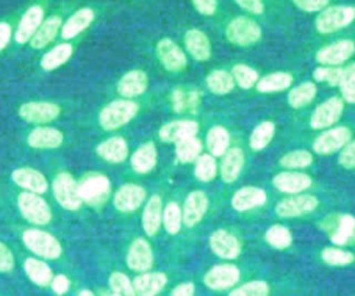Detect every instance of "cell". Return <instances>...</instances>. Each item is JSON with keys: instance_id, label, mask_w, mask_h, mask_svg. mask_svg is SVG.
<instances>
[{"instance_id": "cell-59", "label": "cell", "mask_w": 355, "mask_h": 296, "mask_svg": "<svg viewBox=\"0 0 355 296\" xmlns=\"http://www.w3.org/2000/svg\"><path fill=\"white\" fill-rule=\"evenodd\" d=\"M50 285H51L53 290H54L57 295H64V293L69 289V279H68L65 275L58 274V275L53 277Z\"/></svg>"}, {"instance_id": "cell-48", "label": "cell", "mask_w": 355, "mask_h": 296, "mask_svg": "<svg viewBox=\"0 0 355 296\" xmlns=\"http://www.w3.org/2000/svg\"><path fill=\"white\" fill-rule=\"evenodd\" d=\"M338 87L343 98L349 104H355V62L343 68Z\"/></svg>"}, {"instance_id": "cell-61", "label": "cell", "mask_w": 355, "mask_h": 296, "mask_svg": "<svg viewBox=\"0 0 355 296\" xmlns=\"http://www.w3.org/2000/svg\"><path fill=\"white\" fill-rule=\"evenodd\" d=\"M11 39V26L7 22H0V53L7 47Z\"/></svg>"}, {"instance_id": "cell-49", "label": "cell", "mask_w": 355, "mask_h": 296, "mask_svg": "<svg viewBox=\"0 0 355 296\" xmlns=\"http://www.w3.org/2000/svg\"><path fill=\"white\" fill-rule=\"evenodd\" d=\"M164 227L169 234H178L182 227V210L176 202H169L162 210Z\"/></svg>"}, {"instance_id": "cell-37", "label": "cell", "mask_w": 355, "mask_h": 296, "mask_svg": "<svg viewBox=\"0 0 355 296\" xmlns=\"http://www.w3.org/2000/svg\"><path fill=\"white\" fill-rule=\"evenodd\" d=\"M205 84L211 93L218 95H225L230 93L236 86L232 73L225 69L211 71L205 77Z\"/></svg>"}, {"instance_id": "cell-32", "label": "cell", "mask_w": 355, "mask_h": 296, "mask_svg": "<svg viewBox=\"0 0 355 296\" xmlns=\"http://www.w3.org/2000/svg\"><path fill=\"white\" fill-rule=\"evenodd\" d=\"M162 201L159 198V195H153L150 196V199L147 201L144 210H143V217H141V224H143V230L146 231L147 235H154L159 225H161V220H162Z\"/></svg>"}, {"instance_id": "cell-35", "label": "cell", "mask_w": 355, "mask_h": 296, "mask_svg": "<svg viewBox=\"0 0 355 296\" xmlns=\"http://www.w3.org/2000/svg\"><path fill=\"white\" fill-rule=\"evenodd\" d=\"M172 107L176 112H193L198 108L201 95L197 90H186V89H175L171 94Z\"/></svg>"}, {"instance_id": "cell-13", "label": "cell", "mask_w": 355, "mask_h": 296, "mask_svg": "<svg viewBox=\"0 0 355 296\" xmlns=\"http://www.w3.org/2000/svg\"><path fill=\"white\" fill-rule=\"evenodd\" d=\"M18 113L28 123H47L58 118L60 107L49 101H29L19 107Z\"/></svg>"}, {"instance_id": "cell-28", "label": "cell", "mask_w": 355, "mask_h": 296, "mask_svg": "<svg viewBox=\"0 0 355 296\" xmlns=\"http://www.w3.org/2000/svg\"><path fill=\"white\" fill-rule=\"evenodd\" d=\"M244 166V152L241 148H229L222 156L220 177L225 183H234Z\"/></svg>"}, {"instance_id": "cell-22", "label": "cell", "mask_w": 355, "mask_h": 296, "mask_svg": "<svg viewBox=\"0 0 355 296\" xmlns=\"http://www.w3.org/2000/svg\"><path fill=\"white\" fill-rule=\"evenodd\" d=\"M209 246L212 252L222 259H236L240 253V243L234 235L225 230H216L209 237Z\"/></svg>"}, {"instance_id": "cell-21", "label": "cell", "mask_w": 355, "mask_h": 296, "mask_svg": "<svg viewBox=\"0 0 355 296\" xmlns=\"http://www.w3.org/2000/svg\"><path fill=\"white\" fill-rule=\"evenodd\" d=\"M198 133V123L190 119L172 120L159 129V138L165 142H178L187 137H194Z\"/></svg>"}, {"instance_id": "cell-6", "label": "cell", "mask_w": 355, "mask_h": 296, "mask_svg": "<svg viewBox=\"0 0 355 296\" xmlns=\"http://www.w3.org/2000/svg\"><path fill=\"white\" fill-rule=\"evenodd\" d=\"M18 207L21 214L33 224H47L51 219V210L47 202L33 192H22L18 196Z\"/></svg>"}, {"instance_id": "cell-56", "label": "cell", "mask_w": 355, "mask_h": 296, "mask_svg": "<svg viewBox=\"0 0 355 296\" xmlns=\"http://www.w3.org/2000/svg\"><path fill=\"white\" fill-rule=\"evenodd\" d=\"M194 8L205 17H211L216 12L218 0H191Z\"/></svg>"}, {"instance_id": "cell-25", "label": "cell", "mask_w": 355, "mask_h": 296, "mask_svg": "<svg viewBox=\"0 0 355 296\" xmlns=\"http://www.w3.org/2000/svg\"><path fill=\"white\" fill-rule=\"evenodd\" d=\"M266 192L259 187H243L232 196V206L237 212H247L262 206L266 202Z\"/></svg>"}, {"instance_id": "cell-34", "label": "cell", "mask_w": 355, "mask_h": 296, "mask_svg": "<svg viewBox=\"0 0 355 296\" xmlns=\"http://www.w3.org/2000/svg\"><path fill=\"white\" fill-rule=\"evenodd\" d=\"M293 84V75L288 72H273L259 77L255 84L259 93H277L288 89Z\"/></svg>"}, {"instance_id": "cell-17", "label": "cell", "mask_w": 355, "mask_h": 296, "mask_svg": "<svg viewBox=\"0 0 355 296\" xmlns=\"http://www.w3.org/2000/svg\"><path fill=\"white\" fill-rule=\"evenodd\" d=\"M126 264L130 270L139 272H146L151 268L153 250L146 239L137 238L132 242L126 255Z\"/></svg>"}, {"instance_id": "cell-29", "label": "cell", "mask_w": 355, "mask_h": 296, "mask_svg": "<svg viewBox=\"0 0 355 296\" xmlns=\"http://www.w3.org/2000/svg\"><path fill=\"white\" fill-rule=\"evenodd\" d=\"M96 151L101 159L111 162V163H119L126 159L129 148H128L125 138L115 136V137H110L105 141L100 142L97 145Z\"/></svg>"}, {"instance_id": "cell-42", "label": "cell", "mask_w": 355, "mask_h": 296, "mask_svg": "<svg viewBox=\"0 0 355 296\" xmlns=\"http://www.w3.org/2000/svg\"><path fill=\"white\" fill-rule=\"evenodd\" d=\"M275 136V124L273 122L265 120L261 122L251 133L250 136V147L254 151H261L265 147H268V144L272 141Z\"/></svg>"}, {"instance_id": "cell-46", "label": "cell", "mask_w": 355, "mask_h": 296, "mask_svg": "<svg viewBox=\"0 0 355 296\" xmlns=\"http://www.w3.org/2000/svg\"><path fill=\"white\" fill-rule=\"evenodd\" d=\"M265 239L270 246H273L276 249H286L293 242L290 230L282 224L270 225L265 234Z\"/></svg>"}, {"instance_id": "cell-31", "label": "cell", "mask_w": 355, "mask_h": 296, "mask_svg": "<svg viewBox=\"0 0 355 296\" xmlns=\"http://www.w3.org/2000/svg\"><path fill=\"white\" fill-rule=\"evenodd\" d=\"M61 26H62V21H61V17L58 15H51L43 19V22L40 24V26L37 28V30L35 32L33 37L29 41L31 47L37 50L44 48L49 43L54 40Z\"/></svg>"}, {"instance_id": "cell-62", "label": "cell", "mask_w": 355, "mask_h": 296, "mask_svg": "<svg viewBox=\"0 0 355 296\" xmlns=\"http://www.w3.org/2000/svg\"><path fill=\"white\" fill-rule=\"evenodd\" d=\"M78 296H94V295H93L90 290H87V289H83V290L79 292Z\"/></svg>"}, {"instance_id": "cell-38", "label": "cell", "mask_w": 355, "mask_h": 296, "mask_svg": "<svg viewBox=\"0 0 355 296\" xmlns=\"http://www.w3.org/2000/svg\"><path fill=\"white\" fill-rule=\"evenodd\" d=\"M207 148L209 154L215 158L223 156L225 152L229 149L230 144V136L229 131L223 126H214L208 130L207 133V140H205Z\"/></svg>"}, {"instance_id": "cell-15", "label": "cell", "mask_w": 355, "mask_h": 296, "mask_svg": "<svg viewBox=\"0 0 355 296\" xmlns=\"http://www.w3.org/2000/svg\"><path fill=\"white\" fill-rule=\"evenodd\" d=\"M43 18H44V11H43L42 6L35 4V6L29 7L18 22V26L14 33L15 41L18 44H25V43L31 41L35 32L43 22Z\"/></svg>"}, {"instance_id": "cell-40", "label": "cell", "mask_w": 355, "mask_h": 296, "mask_svg": "<svg viewBox=\"0 0 355 296\" xmlns=\"http://www.w3.org/2000/svg\"><path fill=\"white\" fill-rule=\"evenodd\" d=\"M24 268H25L26 275L29 277V279L33 284H36L39 286H46V285L51 284L53 272H51L50 267L44 261L33 259V257H29V259L25 260Z\"/></svg>"}, {"instance_id": "cell-58", "label": "cell", "mask_w": 355, "mask_h": 296, "mask_svg": "<svg viewBox=\"0 0 355 296\" xmlns=\"http://www.w3.org/2000/svg\"><path fill=\"white\" fill-rule=\"evenodd\" d=\"M236 4H239V7H241L243 10L251 12V14H262L265 7L262 0H234Z\"/></svg>"}, {"instance_id": "cell-53", "label": "cell", "mask_w": 355, "mask_h": 296, "mask_svg": "<svg viewBox=\"0 0 355 296\" xmlns=\"http://www.w3.org/2000/svg\"><path fill=\"white\" fill-rule=\"evenodd\" d=\"M343 68L340 66H318L313 69L312 76L316 82H323L330 86H338L341 79Z\"/></svg>"}, {"instance_id": "cell-41", "label": "cell", "mask_w": 355, "mask_h": 296, "mask_svg": "<svg viewBox=\"0 0 355 296\" xmlns=\"http://www.w3.org/2000/svg\"><path fill=\"white\" fill-rule=\"evenodd\" d=\"M175 151L176 156L182 163H190L194 162L202 151V142L194 136L183 138L178 142H175Z\"/></svg>"}, {"instance_id": "cell-45", "label": "cell", "mask_w": 355, "mask_h": 296, "mask_svg": "<svg viewBox=\"0 0 355 296\" xmlns=\"http://www.w3.org/2000/svg\"><path fill=\"white\" fill-rule=\"evenodd\" d=\"M216 162L215 158L211 154H201L196 159V167H194V174L197 180L202 183L212 181L216 176Z\"/></svg>"}, {"instance_id": "cell-54", "label": "cell", "mask_w": 355, "mask_h": 296, "mask_svg": "<svg viewBox=\"0 0 355 296\" xmlns=\"http://www.w3.org/2000/svg\"><path fill=\"white\" fill-rule=\"evenodd\" d=\"M338 163L344 169H355V140L349 141L340 149Z\"/></svg>"}, {"instance_id": "cell-12", "label": "cell", "mask_w": 355, "mask_h": 296, "mask_svg": "<svg viewBox=\"0 0 355 296\" xmlns=\"http://www.w3.org/2000/svg\"><path fill=\"white\" fill-rule=\"evenodd\" d=\"M155 53L161 65L169 72H180L184 69L187 64L184 51L180 48L179 44H176L169 37H164L158 40Z\"/></svg>"}, {"instance_id": "cell-11", "label": "cell", "mask_w": 355, "mask_h": 296, "mask_svg": "<svg viewBox=\"0 0 355 296\" xmlns=\"http://www.w3.org/2000/svg\"><path fill=\"white\" fill-rule=\"evenodd\" d=\"M351 141V130L345 126L327 129L313 141V151L319 155H330L340 151Z\"/></svg>"}, {"instance_id": "cell-2", "label": "cell", "mask_w": 355, "mask_h": 296, "mask_svg": "<svg viewBox=\"0 0 355 296\" xmlns=\"http://www.w3.org/2000/svg\"><path fill=\"white\" fill-rule=\"evenodd\" d=\"M139 105L130 100H115L107 104L100 115L98 122L104 130H116L129 123L137 113Z\"/></svg>"}, {"instance_id": "cell-8", "label": "cell", "mask_w": 355, "mask_h": 296, "mask_svg": "<svg viewBox=\"0 0 355 296\" xmlns=\"http://www.w3.org/2000/svg\"><path fill=\"white\" fill-rule=\"evenodd\" d=\"M355 53V43L349 39H341L319 48L315 59L323 66H340Z\"/></svg>"}, {"instance_id": "cell-16", "label": "cell", "mask_w": 355, "mask_h": 296, "mask_svg": "<svg viewBox=\"0 0 355 296\" xmlns=\"http://www.w3.org/2000/svg\"><path fill=\"white\" fill-rule=\"evenodd\" d=\"M208 209V196L204 191H191L183 205L182 221L187 227H193L201 221Z\"/></svg>"}, {"instance_id": "cell-33", "label": "cell", "mask_w": 355, "mask_h": 296, "mask_svg": "<svg viewBox=\"0 0 355 296\" xmlns=\"http://www.w3.org/2000/svg\"><path fill=\"white\" fill-rule=\"evenodd\" d=\"M157 163V148L155 144L148 141L140 145L130 158L132 169L136 173H148L154 169Z\"/></svg>"}, {"instance_id": "cell-47", "label": "cell", "mask_w": 355, "mask_h": 296, "mask_svg": "<svg viewBox=\"0 0 355 296\" xmlns=\"http://www.w3.org/2000/svg\"><path fill=\"white\" fill-rule=\"evenodd\" d=\"M279 162L286 169H304L312 165L313 156L309 151L295 149L284 154Z\"/></svg>"}, {"instance_id": "cell-18", "label": "cell", "mask_w": 355, "mask_h": 296, "mask_svg": "<svg viewBox=\"0 0 355 296\" xmlns=\"http://www.w3.org/2000/svg\"><path fill=\"white\" fill-rule=\"evenodd\" d=\"M146 199V189L137 184H125L114 195V206L123 213L133 212Z\"/></svg>"}, {"instance_id": "cell-50", "label": "cell", "mask_w": 355, "mask_h": 296, "mask_svg": "<svg viewBox=\"0 0 355 296\" xmlns=\"http://www.w3.org/2000/svg\"><path fill=\"white\" fill-rule=\"evenodd\" d=\"M322 260L329 266H348L355 260L352 252L343 250L338 248H324L320 253Z\"/></svg>"}, {"instance_id": "cell-10", "label": "cell", "mask_w": 355, "mask_h": 296, "mask_svg": "<svg viewBox=\"0 0 355 296\" xmlns=\"http://www.w3.org/2000/svg\"><path fill=\"white\" fill-rule=\"evenodd\" d=\"M344 111V102L338 97H330L319 104L309 119V124L315 130L329 129L341 118Z\"/></svg>"}, {"instance_id": "cell-1", "label": "cell", "mask_w": 355, "mask_h": 296, "mask_svg": "<svg viewBox=\"0 0 355 296\" xmlns=\"http://www.w3.org/2000/svg\"><path fill=\"white\" fill-rule=\"evenodd\" d=\"M354 19H355V7L327 6L319 11L315 19V28L319 33L329 35L351 25Z\"/></svg>"}, {"instance_id": "cell-20", "label": "cell", "mask_w": 355, "mask_h": 296, "mask_svg": "<svg viewBox=\"0 0 355 296\" xmlns=\"http://www.w3.org/2000/svg\"><path fill=\"white\" fill-rule=\"evenodd\" d=\"M148 86L147 73L141 69H132L126 72L118 82L116 90L125 98H135L141 95Z\"/></svg>"}, {"instance_id": "cell-19", "label": "cell", "mask_w": 355, "mask_h": 296, "mask_svg": "<svg viewBox=\"0 0 355 296\" xmlns=\"http://www.w3.org/2000/svg\"><path fill=\"white\" fill-rule=\"evenodd\" d=\"M273 185L284 194H301L312 185V178L301 172H280L273 177Z\"/></svg>"}, {"instance_id": "cell-14", "label": "cell", "mask_w": 355, "mask_h": 296, "mask_svg": "<svg viewBox=\"0 0 355 296\" xmlns=\"http://www.w3.org/2000/svg\"><path fill=\"white\" fill-rule=\"evenodd\" d=\"M240 279V270L234 264H218L204 275V284L214 290H223L236 285Z\"/></svg>"}, {"instance_id": "cell-30", "label": "cell", "mask_w": 355, "mask_h": 296, "mask_svg": "<svg viewBox=\"0 0 355 296\" xmlns=\"http://www.w3.org/2000/svg\"><path fill=\"white\" fill-rule=\"evenodd\" d=\"M166 285L164 272H143L133 281V288L137 296H157Z\"/></svg>"}, {"instance_id": "cell-27", "label": "cell", "mask_w": 355, "mask_h": 296, "mask_svg": "<svg viewBox=\"0 0 355 296\" xmlns=\"http://www.w3.org/2000/svg\"><path fill=\"white\" fill-rule=\"evenodd\" d=\"M94 21V11L89 7L79 8L75 11L61 26V36L67 40L73 39L79 33H82L85 29L90 26V24Z\"/></svg>"}, {"instance_id": "cell-39", "label": "cell", "mask_w": 355, "mask_h": 296, "mask_svg": "<svg viewBox=\"0 0 355 296\" xmlns=\"http://www.w3.org/2000/svg\"><path fill=\"white\" fill-rule=\"evenodd\" d=\"M316 93H318V89L313 82H302V83L294 86L288 91L287 102L291 108L300 109V108L308 105L309 102H312Z\"/></svg>"}, {"instance_id": "cell-55", "label": "cell", "mask_w": 355, "mask_h": 296, "mask_svg": "<svg viewBox=\"0 0 355 296\" xmlns=\"http://www.w3.org/2000/svg\"><path fill=\"white\" fill-rule=\"evenodd\" d=\"M293 3L305 12H316L327 7L329 0H293Z\"/></svg>"}, {"instance_id": "cell-57", "label": "cell", "mask_w": 355, "mask_h": 296, "mask_svg": "<svg viewBox=\"0 0 355 296\" xmlns=\"http://www.w3.org/2000/svg\"><path fill=\"white\" fill-rule=\"evenodd\" d=\"M14 267V256L11 250L0 242V272H8Z\"/></svg>"}, {"instance_id": "cell-24", "label": "cell", "mask_w": 355, "mask_h": 296, "mask_svg": "<svg viewBox=\"0 0 355 296\" xmlns=\"http://www.w3.org/2000/svg\"><path fill=\"white\" fill-rule=\"evenodd\" d=\"M11 178L18 187L26 189L28 192L43 194L47 189L46 177L40 172H37L35 169H31V167L15 169L11 173Z\"/></svg>"}, {"instance_id": "cell-4", "label": "cell", "mask_w": 355, "mask_h": 296, "mask_svg": "<svg viewBox=\"0 0 355 296\" xmlns=\"http://www.w3.org/2000/svg\"><path fill=\"white\" fill-rule=\"evenodd\" d=\"M78 191L82 202L97 206L107 201L111 184L107 176L101 173H90L78 183Z\"/></svg>"}, {"instance_id": "cell-5", "label": "cell", "mask_w": 355, "mask_h": 296, "mask_svg": "<svg viewBox=\"0 0 355 296\" xmlns=\"http://www.w3.org/2000/svg\"><path fill=\"white\" fill-rule=\"evenodd\" d=\"M22 239L26 248L40 257L57 259L61 255L60 242L46 231L26 230L22 235Z\"/></svg>"}, {"instance_id": "cell-52", "label": "cell", "mask_w": 355, "mask_h": 296, "mask_svg": "<svg viewBox=\"0 0 355 296\" xmlns=\"http://www.w3.org/2000/svg\"><path fill=\"white\" fill-rule=\"evenodd\" d=\"M269 285L265 281H250L229 293V296H268Z\"/></svg>"}, {"instance_id": "cell-23", "label": "cell", "mask_w": 355, "mask_h": 296, "mask_svg": "<svg viewBox=\"0 0 355 296\" xmlns=\"http://www.w3.org/2000/svg\"><path fill=\"white\" fill-rule=\"evenodd\" d=\"M184 47L187 50V53L196 59V61H207L211 57V41L208 39V36L200 30V29H189L184 33Z\"/></svg>"}, {"instance_id": "cell-51", "label": "cell", "mask_w": 355, "mask_h": 296, "mask_svg": "<svg viewBox=\"0 0 355 296\" xmlns=\"http://www.w3.org/2000/svg\"><path fill=\"white\" fill-rule=\"evenodd\" d=\"M110 286L116 296H137L130 279L122 272H112L110 275Z\"/></svg>"}, {"instance_id": "cell-43", "label": "cell", "mask_w": 355, "mask_h": 296, "mask_svg": "<svg viewBox=\"0 0 355 296\" xmlns=\"http://www.w3.org/2000/svg\"><path fill=\"white\" fill-rule=\"evenodd\" d=\"M233 79H234V83L244 89V90H248L251 87H254L258 80H259V75L258 72L251 68L250 65H245V64H236L232 71H230Z\"/></svg>"}, {"instance_id": "cell-3", "label": "cell", "mask_w": 355, "mask_h": 296, "mask_svg": "<svg viewBox=\"0 0 355 296\" xmlns=\"http://www.w3.org/2000/svg\"><path fill=\"white\" fill-rule=\"evenodd\" d=\"M225 36L227 41L234 46L248 47L259 41L262 36V29L254 19L248 17H236L227 24L225 29Z\"/></svg>"}, {"instance_id": "cell-7", "label": "cell", "mask_w": 355, "mask_h": 296, "mask_svg": "<svg viewBox=\"0 0 355 296\" xmlns=\"http://www.w3.org/2000/svg\"><path fill=\"white\" fill-rule=\"evenodd\" d=\"M53 192L57 202L68 210H76L80 207L82 199L78 191V183L75 178L67 173L61 172L55 176L53 181Z\"/></svg>"}, {"instance_id": "cell-26", "label": "cell", "mask_w": 355, "mask_h": 296, "mask_svg": "<svg viewBox=\"0 0 355 296\" xmlns=\"http://www.w3.org/2000/svg\"><path fill=\"white\" fill-rule=\"evenodd\" d=\"M62 141L64 134L54 127H36L26 137L29 147L36 149H54L58 148Z\"/></svg>"}, {"instance_id": "cell-9", "label": "cell", "mask_w": 355, "mask_h": 296, "mask_svg": "<svg viewBox=\"0 0 355 296\" xmlns=\"http://www.w3.org/2000/svg\"><path fill=\"white\" fill-rule=\"evenodd\" d=\"M319 205V201L315 195L311 194H294L293 196L282 199L276 207L275 212L280 217H298L308 214L313 212Z\"/></svg>"}, {"instance_id": "cell-60", "label": "cell", "mask_w": 355, "mask_h": 296, "mask_svg": "<svg viewBox=\"0 0 355 296\" xmlns=\"http://www.w3.org/2000/svg\"><path fill=\"white\" fill-rule=\"evenodd\" d=\"M194 285L191 282H183L173 288L171 296H194Z\"/></svg>"}, {"instance_id": "cell-44", "label": "cell", "mask_w": 355, "mask_h": 296, "mask_svg": "<svg viewBox=\"0 0 355 296\" xmlns=\"http://www.w3.org/2000/svg\"><path fill=\"white\" fill-rule=\"evenodd\" d=\"M355 234V217L351 214H343L338 224L331 234V242L336 245H345Z\"/></svg>"}, {"instance_id": "cell-36", "label": "cell", "mask_w": 355, "mask_h": 296, "mask_svg": "<svg viewBox=\"0 0 355 296\" xmlns=\"http://www.w3.org/2000/svg\"><path fill=\"white\" fill-rule=\"evenodd\" d=\"M73 47L69 43H60L49 50L40 59V66L44 71H54L64 65L72 55Z\"/></svg>"}, {"instance_id": "cell-63", "label": "cell", "mask_w": 355, "mask_h": 296, "mask_svg": "<svg viewBox=\"0 0 355 296\" xmlns=\"http://www.w3.org/2000/svg\"><path fill=\"white\" fill-rule=\"evenodd\" d=\"M110 296H116V295H110Z\"/></svg>"}]
</instances>
